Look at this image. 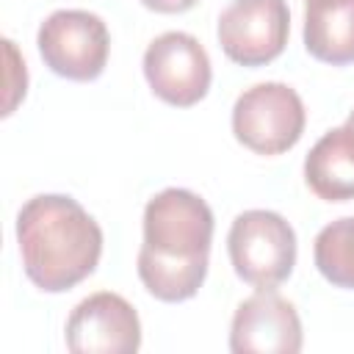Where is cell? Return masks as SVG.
Masks as SVG:
<instances>
[{
    "label": "cell",
    "mask_w": 354,
    "mask_h": 354,
    "mask_svg": "<svg viewBox=\"0 0 354 354\" xmlns=\"http://www.w3.org/2000/svg\"><path fill=\"white\" fill-rule=\"evenodd\" d=\"M213 210L188 188H166L144 207L138 279L158 301L177 304L196 296L207 277Z\"/></svg>",
    "instance_id": "6da1fadb"
},
{
    "label": "cell",
    "mask_w": 354,
    "mask_h": 354,
    "mask_svg": "<svg viewBox=\"0 0 354 354\" xmlns=\"http://www.w3.org/2000/svg\"><path fill=\"white\" fill-rule=\"evenodd\" d=\"M17 243L25 277L44 293H64L94 274L102 230L77 199L39 194L17 213Z\"/></svg>",
    "instance_id": "7a4b0ae2"
},
{
    "label": "cell",
    "mask_w": 354,
    "mask_h": 354,
    "mask_svg": "<svg viewBox=\"0 0 354 354\" xmlns=\"http://www.w3.org/2000/svg\"><path fill=\"white\" fill-rule=\"evenodd\" d=\"M230 263L246 285L274 290L296 266V232L274 210H243L227 235Z\"/></svg>",
    "instance_id": "3957f363"
},
{
    "label": "cell",
    "mask_w": 354,
    "mask_h": 354,
    "mask_svg": "<svg viewBox=\"0 0 354 354\" xmlns=\"http://www.w3.org/2000/svg\"><path fill=\"white\" fill-rule=\"evenodd\" d=\"M44 66L66 80L88 83L105 72L111 36L102 17L80 8L53 11L36 33Z\"/></svg>",
    "instance_id": "277c9868"
},
{
    "label": "cell",
    "mask_w": 354,
    "mask_h": 354,
    "mask_svg": "<svg viewBox=\"0 0 354 354\" xmlns=\"http://www.w3.org/2000/svg\"><path fill=\"white\" fill-rule=\"evenodd\" d=\"M304 102L288 83H257L232 105L235 138L257 155H282L304 133Z\"/></svg>",
    "instance_id": "5b68a950"
},
{
    "label": "cell",
    "mask_w": 354,
    "mask_h": 354,
    "mask_svg": "<svg viewBox=\"0 0 354 354\" xmlns=\"http://www.w3.org/2000/svg\"><path fill=\"white\" fill-rule=\"evenodd\" d=\"M218 44L238 66H266L282 55L290 33L285 0H230L218 17Z\"/></svg>",
    "instance_id": "8992f818"
},
{
    "label": "cell",
    "mask_w": 354,
    "mask_h": 354,
    "mask_svg": "<svg viewBox=\"0 0 354 354\" xmlns=\"http://www.w3.org/2000/svg\"><path fill=\"white\" fill-rule=\"evenodd\" d=\"M144 77L158 100L174 108H191L210 91L213 69L196 36L183 30L160 33L144 53Z\"/></svg>",
    "instance_id": "52a82bcc"
},
{
    "label": "cell",
    "mask_w": 354,
    "mask_h": 354,
    "mask_svg": "<svg viewBox=\"0 0 354 354\" xmlns=\"http://www.w3.org/2000/svg\"><path fill=\"white\" fill-rule=\"evenodd\" d=\"M64 335L72 354H133L141 346V321L124 296L97 290L72 310Z\"/></svg>",
    "instance_id": "ba28073f"
},
{
    "label": "cell",
    "mask_w": 354,
    "mask_h": 354,
    "mask_svg": "<svg viewBox=\"0 0 354 354\" xmlns=\"http://www.w3.org/2000/svg\"><path fill=\"white\" fill-rule=\"evenodd\" d=\"M232 354H296L301 351V321L296 307L274 290L243 299L230 326Z\"/></svg>",
    "instance_id": "9c48e42d"
},
{
    "label": "cell",
    "mask_w": 354,
    "mask_h": 354,
    "mask_svg": "<svg viewBox=\"0 0 354 354\" xmlns=\"http://www.w3.org/2000/svg\"><path fill=\"white\" fill-rule=\"evenodd\" d=\"M304 183L324 202L354 199V130L348 124L315 141L304 158Z\"/></svg>",
    "instance_id": "30bf717a"
},
{
    "label": "cell",
    "mask_w": 354,
    "mask_h": 354,
    "mask_svg": "<svg viewBox=\"0 0 354 354\" xmlns=\"http://www.w3.org/2000/svg\"><path fill=\"white\" fill-rule=\"evenodd\" d=\"M304 50L321 64H354V0H307Z\"/></svg>",
    "instance_id": "8fae6325"
},
{
    "label": "cell",
    "mask_w": 354,
    "mask_h": 354,
    "mask_svg": "<svg viewBox=\"0 0 354 354\" xmlns=\"http://www.w3.org/2000/svg\"><path fill=\"white\" fill-rule=\"evenodd\" d=\"M313 260L326 282L354 290V216L337 218L315 235Z\"/></svg>",
    "instance_id": "7c38bea8"
},
{
    "label": "cell",
    "mask_w": 354,
    "mask_h": 354,
    "mask_svg": "<svg viewBox=\"0 0 354 354\" xmlns=\"http://www.w3.org/2000/svg\"><path fill=\"white\" fill-rule=\"evenodd\" d=\"M141 6L155 14H183V11L194 8L196 0H141Z\"/></svg>",
    "instance_id": "4fadbf2b"
},
{
    "label": "cell",
    "mask_w": 354,
    "mask_h": 354,
    "mask_svg": "<svg viewBox=\"0 0 354 354\" xmlns=\"http://www.w3.org/2000/svg\"><path fill=\"white\" fill-rule=\"evenodd\" d=\"M346 124H348V127H351V130H354V111H351V113H348V119H346Z\"/></svg>",
    "instance_id": "5bb4252c"
}]
</instances>
